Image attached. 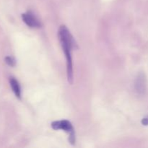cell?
Listing matches in <instances>:
<instances>
[{
	"label": "cell",
	"mask_w": 148,
	"mask_h": 148,
	"mask_svg": "<svg viewBox=\"0 0 148 148\" xmlns=\"http://www.w3.org/2000/svg\"><path fill=\"white\" fill-rule=\"evenodd\" d=\"M59 38L62 49L64 52L66 60V72L68 82L72 85L73 83V68H72V52L75 41L70 32L65 25H62L59 29Z\"/></svg>",
	"instance_id": "obj_1"
},
{
	"label": "cell",
	"mask_w": 148,
	"mask_h": 148,
	"mask_svg": "<svg viewBox=\"0 0 148 148\" xmlns=\"http://www.w3.org/2000/svg\"><path fill=\"white\" fill-rule=\"evenodd\" d=\"M52 128L54 130H62L65 131L66 132L69 134V142L71 144L74 145L75 143V131H74L73 127L72 124L67 120H62V121H53L51 124Z\"/></svg>",
	"instance_id": "obj_2"
},
{
	"label": "cell",
	"mask_w": 148,
	"mask_h": 148,
	"mask_svg": "<svg viewBox=\"0 0 148 148\" xmlns=\"http://www.w3.org/2000/svg\"><path fill=\"white\" fill-rule=\"evenodd\" d=\"M22 19L23 22L30 27H39L40 26V23L37 17L30 12H27L22 14Z\"/></svg>",
	"instance_id": "obj_3"
},
{
	"label": "cell",
	"mask_w": 148,
	"mask_h": 148,
	"mask_svg": "<svg viewBox=\"0 0 148 148\" xmlns=\"http://www.w3.org/2000/svg\"><path fill=\"white\" fill-rule=\"evenodd\" d=\"M135 88L136 90L138 92L140 93H143L145 92L146 90V82H145V78L143 75H140L136 79L135 82Z\"/></svg>",
	"instance_id": "obj_4"
},
{
	"label": "cell",
	"mask_w": 148,
	"mask_h": 148,
	"mask_svg": "<svg viewBox=\"0 0 148 148\" xmlns=\"http://www.w3.org/2000/svg\"><path fill=\"white\" fill-rule=\"evenodd\" d=\"M10 86H11L12 90L13 92L14 95H16L17 98L20 99L21 98V88H20V84H19L18 81L14 77L10 78Z\"/></svg>",
	"instance_id": "obj_5"
},
{
	"label": "cell",
	"mask_w": 148,
	"mask_h": 148,
	"mask_svg": "<svg viewBox=\"0 0 148 148\" xmlns=\"http://www.w3.org/2000/svg\"><path fill=\"white\" fill-rule=\"evenodd\" d=\"M5 62L10 66H14L15 65V61L11 56H7L5 58Z\"/></svg>",
	"instance_id": "obj_6"
},
{
	"label": "cell",
	"mask_w": 148,
	"mask_h": 148,
	"mask_svg": "<svg viewBox=\"0 0 148 148\" xmlns=\"http://www.w3.org/2000/svg\"><path fill=\"white\" fill-rule=\"evenodd\" d=\"M142 124L145 126H148V117H147V118H144L142 120Z\"/></svg>",
	"instance_id": "obj_7"
}]
</instances>
